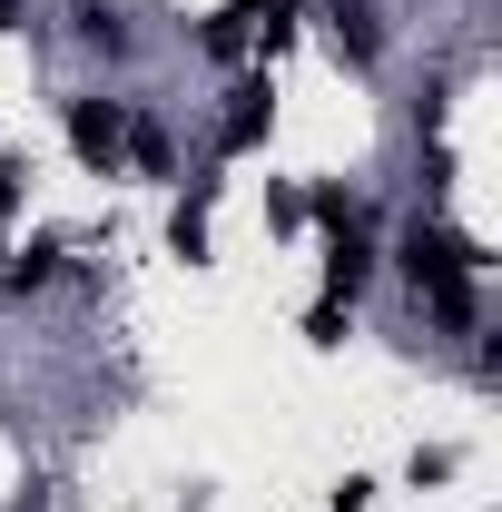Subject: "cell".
Here are the masks:
<instances>
[{
	"instance_id": "cell-6",
	"label": "cell",
	"mask_w": 502,
	"mask_h": 512,
	"mask_svg": "<svg viewBox=\"0 0 502 512\" xmlns=\"http://www.w3.org/2000/svg\"><path fill=\"white\" fill-rule=\"evenodd\" d=\"M60 276H69V247H60V237H30V247H10V256H0V296H10V306L50 296Z\"/></svg>"
},
{
	"instance_id": "cell-9",
	"label": "cell",
	"mask_w": 502,
	"mask_h": 512,
	"mask_svg": "<svg viewBox=\"0 0 502 512\" xmlns=\"http://www.w3.org/2000/svg\"><path fill=\"white\" fill-rule=\"evenodd\" d=\"M345 335H355V306L315 286V306H306V345H345Z\"/></svg>"
},
{
	"instance_id": "cell-4",
	"label": "cell",
	"mask_w": 502,
	"mask_h": 512,
	"mask_svg": "<svg viewBox=\"0 0 502 512\" xmlns=\"http://www.w3.org/2000/svg\"><path fill=\"white\" fill-rule=\"evenodd\" d=\"M375 276H384V247H375V227H365V217L325 237V296H345V306H365V286H375Z\"/></svg>"
},
{
	"instance_id": "cell-5",
	"label": "cell",
	"mask_w": 502,
	"mask_h": 512,
	"mask_svg": "<svg viewBox=\"0 0 502 512\" xmlns=\"http://www.w3.org/2000/svg\"><path fill=\"white\" fill-rule=\"evenodd\" d=\"M69 40H79V60H99V69L138 60V30H128V10H109V0H79L69 10Z\"/></svg>"
},
{
	"instance_id": "cell-7",
	"label": "cell",
	"mask_w": 502,
	"mask_h": 512,
	"mask_svg": "<svg viewBox=\"0 0 502 512\" xmlns=\"http://www.w3.org/2000/svg\"><path fill=\"white\" fill-rule=\"evenodd\" d=\"M325 30H335V50L355 69H375L384 40H394V30H384V0H325Z\"/></svg>"
},
{
	"instance_id": "cell-11",
	"label": "cell",
	"mask_w": 502,
	"mask_h": 512,
	"mask_svg": "<svg viewBox=\"0 0 502 512\" xmlns=\"http://www.w3.org/2000/svg\"><path fill=\"white\" fill-rule=\"evenodd\" d=\"M453 463H463L453 444H414V483H453Z\"/></svg>"
},
{
	"instance_id": "cell-3",
	"label": "cell",
	"mask_w": 502,
	"mask_h": 512,
	"mask_svg": "<svg viewBox=\"0 0 502 512\" xmlns=\"http://www.w3.org/2000/svg\"><path fill=\"white\" fill-rule=\"evenodd\" d=\"M266 138H276V79H266V69H237V79H227V109H217V128H207V168L247 158V148H266Z\"/></svg>"
},
{
	"instance_id": "cell-1",
	"label": "cell",
	"mask_w": 502,
	"mask_h": 512,
	"mask_svg": "<svg viewBox=\"0 0 502 512\" xmlns=\"http://www.w3.org/2000/svg\"><path fill=\"white\" fill-rule=\"evenodd\" d=\"M384 266L404 276V296H414V306H424L443 335H473V325H483V266H493V256L473 247V237H453L443 217H414V227H394Z\"/></svg>"
},
{
	"instance_id": "cell-13",
	"label": "cell",
	"mask_w": 502,
	"mask_h": 512,
	"mask_svg": "<svg viewBox=\"0 0 502 512\" xmlns=\"http://www.w3.org/2000/svg\"><path fill=\"white\" fill-rule=\"evenodd\" d=\"M325 512H375V483H365V473H345V483L325 493Z\"/></svg>"
},
{
	"instance_id": "cell-2",
	"label": "cell",
	"mask_w": 502,
	"mask_h": 512,
	"mask_svg": "<svg viewBox=\"0 0 502 512\" xmlns=\"http://www.w3.org/2000/svg\"><path fill=\"white\" fill-rule=\"evenodd\" d=\"M128 89H69L60 99V138L89 178H128Z\"/></svg>"
},
{
	"instance_id": "cell-10",
	"label": "cell",
	"mask_w": 502,
	"mask_h": 512,
	"mask_svg": "<svg viewBox=\"0 0 502 512\" xmlns=\"http://www.w3.org/2000/svg\"><path fill=\"white\" fill-rule=\"evenodd\" d=\"M266 227H276V237H306V197H296V188H266Z\"/></svg>"
},
{
	"instance_id": "cell-12",
	"label": "cell",
	"mask_w": 502,
	"mask_h": 512,
	"mask_svg": "<svg viewBox=\"0 0 502 512\" xmlns=\"http://www.w3.org/2000/svg\"><path fill=\"white\" fill-rule=\"evenodd\" d=\"M20 197H30V168H20V158L0 148V217H20Z\"/></svg>"
},
{
	"instance_id": "cell-8",
	"label": "cell",
	"mask_w": 502,
	"mask_h": 512,
	"mask_svg": "<svg viewBox=\"0 0 502 512\" xmlns=\"http://www.w3.org/2000/svg\"><path fill=\"white\" fill-rule=\"evenodd\" d=\"M207 207H217V168H207V178H197L188 197H178V207H168V256H207Z\"/></svg>"
},
{
	"instance_id": "cell-14",
	"label": "cell",
	"mask_w": 502,
	"mask_h": 512,
	"mask_svg": "<svg viewBox=\"0 0 502 512\" xmlns=\"http://www.w3.org/2000/svg\"><path fill=\"white\" fill-rule=\"evenodd\" d=\"M20 20H30V0H0V30H20Z\"/></svg>"
},
{
	"instance_id": "cell-15",
	"label": "cell",
	"mask_w": 502,
	"mask_h": 512,
	"mask_svg": "<svg viewBox=\"0 0 502 512\" xmlns=\"http://www.w3.org/2000/svg\"><path fill=\"white\" fill-rule=\"evenodd\" d=\"M69 10H79V0H69Z\"/></svg>"
}]
</instances>
